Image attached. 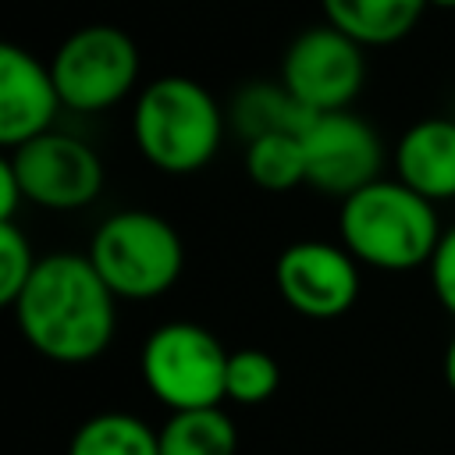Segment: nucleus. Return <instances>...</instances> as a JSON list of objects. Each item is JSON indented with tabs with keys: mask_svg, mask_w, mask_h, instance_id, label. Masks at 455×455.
<instances>
[{
	"mask_svg": "<svg viewBox=\"0 0 455 455\" xmlns=\"http://www.w3.org/2000/svg\"><path fill=\"white\" fill-rule=\"evenodd\" d=\"M11 313L21 338L60 366L100 359L117 331V295L78 252L43 256Z\"/></svg>",
	"mask_w": 455,
	"mask_h": 455,
	"instance_id": "1",
	"label": "nucleus"
},
{
	"mask_svg": "<svg viewBox=\"0 0 455 455\" xmlns=\"http://www.w3.org/2000/svg\"><path fill=\"white\" fill-rule=\"evenodd\" d=\"M224 121L213 92L188 75L153 78L132 107L135 146L164 174L203 171L220 149Z\"/></svg>",
	"mask_w": 455,
	"mask_h": 455,
	"instance_id": "2",
	"label": "nucleus"
},
{
	"mask_svg": "<svg viewBox=\"0 0 455 455\" xmlns=\"http://www.w3.org/2000/svg\"><path fill=\"white\" fill-rule=\"evenodd\" d=\"M338 235L341 245L373 270H416L430 263L444 231L430 199H423L398 178H380L341 199Z\"/></svg>",
	"mask_w": 455,
	"mask_h": 455,
	"instance_id": "3",
	"label": "nucleus"
},
{
	"mask_svg": "<svg viewBox=\"0 0 455 455\" xmlns=\"http://www.w3.org/2000/svg\"><path fill=\"white\" fill-rule=\"evenodd\" d=\"M103 284L128 302H149L171 291L185 270V245L171 220L153 210L110 213L85 252Z\"/></svg>",
	"mask_w": 455,
	"mask_h": 455,
	"instance_id": "4",
	"label": "nucleus"
},
{
	"mask_svg": "<svg viewBox=\"0 0 455 455\" xmlns=\"http://www.w3.org/2000/svg\"><path fill=\"white\" fill-rule=\"evenodd\" d=\"M228 355L231 352L203 323L167 320L146 338L139 370L149 395L171 412L210 409L224 402Z\"/></svg>",
	"mask_w": 455,
	"mask_h": 455,
	"instance_id": "5",
	"label": "nucleus"
},
{
	"mask_svg": "<svg viewBox=\"0 0 455 455\" xmlns=\"http://www.w3.org/2000/svg\"><path fill=\"white\" fill-rule=\"evenodd\" d=\"M50 71L68 110L100 114L135 89L139 46L117 25H82L57 46Z\"/></svg>",
	"mask_w": 455,
	"mask_h": 455,
	"instance_id": "6",
	"label": "nucleus"
},
{
	"mask_svg": "<svg viewBox=\"0 0 455 455\" xmlns=\"http://www.w3.org/2000/svg\"><path fill=\"white\" fill-rule=\"evenodd\" d=\"M281 82L309 114L352 110L366 85V50L327 21L313 25L288 43Z\"/></svg>",
	"mask_w": 455,
	"mask_h": 455,
	"instance_id": "7",
	"label": "nucleus"
},
{
	"mask_svg": "<svg viewBox=\"0 0 455 455\" xmlns=\"http://www.w3.org/2000/svg\"><path fill=\"white\" fill-rule=\"evenodd\" d=\"M25 203L43 210H82L103 192L100 153L64 132H46L7 153Z\"/></svg>",
	"mask_w": 455,
	"mask_h": 455,
	"instance_id": "8",
	"label": "nucleus"
},
{
	"mask_svg": "<svg viewBox=\"0 0 455 455\" xmlns=\"http://www.w3.org/2000/svg\"><path fill=\"white\" fill-rule=\"evenodd\" d=\"M309 185L323 196L348 199L359 188L380 181L384 146L370 121L352 110L316 114L302 132Z\"/></svg>",
	"mask_w": 455,
	"mask_h": 455,
	"instance_id": "9",
	"label": "nucleus"
},
{
	"mask_svg": "<svg viewBox=\"0 0 455 455\" xmlns=\"http://www.w3.org/2000/svg\"><path fill=\"white\" fill-rule=\"evenodd\" d=\"M274 284L284 306L306 320H334L359 299V259L334 242L299 238L281 249Z\"/></svg>",
	"mask_w": 455,
	"mask_h": 455,
	"instance_id": "10",
	"label": "nucleus"
},
{
	"mask_svg": "<svg viewBox=\"0 0 455 455\" xmlns=\"http://www.w3.org/2000/svg\"><path fill=\"white\" fill-rule=\"evenodd\" d=\"M64 100L50 64L21 50L18 43L0 46V142L18 149L46 132L60 114Z\"/></svg>",
	"mask_w": 455,
	"mask_h": 455,
	"instance_id": "11",
	"label": "nucleus"
},
{
	"mask_svg": "<svg viewBox=\"0 0 455 455\" xmlns=\"http://www.w3.org/2000/svg\"><path fill=\"white\" fill-rule=\"evenodd\" d=\"M398 181L430 203L455 199V117H423L395 149Z\"/></svg>",
	"mask_w": 455,
	"mask_h": 455,
	"instance_id": "12",
	"label": "nucleus"
},
{
	"mask_svg": "<svg viewBox=\"0 0 455 455\" xmlns=\"http://www.w3.org/2000/svg\"><path fill=\"white\" fill-rule=\"evenodd\" d=\"M323 21L355 39L363 50L366 46H391L405 39L423 11L430 7L427 0H320Z\"/></svg>",
	"mask_w": 455,
	"mask_h": 455,
	"instance_id": "13",
	"label": "nucleus"
},
{
	"mask_svg": "<svg viewBox=\"0 0 455 455\" xmlns=\"http://www.w3.org/2000/svg\"><path fill=\"white\" fill-rule=\"evenodd\" d=\"M316 114H309L284 82H249L235 92L228 107V124L242 142L263 139V135H302Z\"/></svg>",
	"mask_w": 455,
	"mask_h": 455,
	"instance_id": "14",
	"label": "nucleus"
},
{
	"mask_svg": "<svg viewBox=\"0 0 455 455\" xmlns=\"http://www.w3.org/2000/svg\"><path fill=\"white\" fill-rule=\"evenodd\" d=\"M68 455H160V434L124 409H107L78 423Z\"/></svg>",
	"mask_w": 455,
	"mask_h": 455,
	"instance_id": "15",
	"label": "nucleus"
},
{
	"mask_svg": "<svg viewBox=\"0 0 455 455\" xmlns=\"http://www.w3.org/2000/svg\"><path fill=\"white\" fill-rule=\"evenodd\" d=\"M156 434H160V455H235L238 451V427L220 405L171 412Z\"/></svg>",
	"mask_w": 455,
	"mask_h": 455,
	"instance_id": "16",
	"label": "nucleus"
},
{
	"mask_svg": "<svg viewBox=\"0 0 455 455\" xmlns=\"http://www.w3.org/2000/svg\"><path fill=\"white\" fill-rule=\"evenodd\" d=\"M245 178L263 192H291L309 185L302 135H263L245 142Z\"/></svg>",
	"mask_w": 455,
	"mask_h": 455,
	"instance_id": "17",
	"label": "nucleus"
},
{
	"mask_svg": "<svg viewBox=\"0 0 455 455\" xmlns=\"http://www.w3.org/2000/svg\"><path fill=\"white\" fill-rule=\"evenodd\" d=\"M281 387V366L263 348H235L228 355L224 398L235 405H263Z\"/></svg>",
	"mask_w": 455,
	"mask_h": 455,
	"instance_id": "18",
	"label": "nucleus"
},
{
	"mask_svg": "<svg viewBox=\"0 0 455 455\" xmlns=\"http://www.w3.org/2000/svg\"><path fill=\"white\" fill-rule=\"evenodd\" d=\"M39 259L25 238V231L14 220H0V302L14 306L25 284L32 281Z\"/></svg>",
	"mask_w": 455,
	"mask_h": 455,
	"instance_id": "19",
	"label": "nucleus"
},
{
	"mask_svg": "<svg viewBox=\"0 0 455 455\" xmlns=\"http://www.w3.org/2000/svg\"><path fill=\"white\" fill-rule=\"evenodd\" d=\"M430 270V288H434V299L441 302V309L455 320V228H448L427 263Z\"/></svg>",
	"mask_w": 455,
	"mask_h": 455,
	"instance_id": "20",
	"label": "nucleus"
},
{
	"mask_svg": "<svg viewBox=\"0 0 455 455\" xmlns=\"http://www.w3.org/2000/svg\"><path fill=\"white\" fill-rule=\"evenodd\" d=\"M21 203H25V192H21L14 171H11L7 156H4V160H0V220H14Z\"/></svg>",
	"mask_w": 455,
	"mask_h": 455,
	"instance_id": "21",
	"label": "nucleus"
},
{
	"mask_svg": "<svg viewBox=\"0 0 455 455\" xmlns=\"http://www.w3.org/2000/svg\"><path fill=\"white\" fill-rule=\"evenodd\" d=\"M444 384H448V391L455 395V334H451V341H448V348H444Z\"/></svg>",
	"mask_w": 455,
	"mask_h": 455,
	"instance_id": "22",
	"label": "nucleus"
},
{
	"mask_svg": "<svg viewBox=\"0 0 455 455\" xmlns=\"http://www.w3.org/2000/svg\"><path fill=\"white\" fill-rule=\"evenodd\" d=\"M430 7H444V11H455V0H427Z\"/></svg>",
	"mask_w": 455,
	"mask_h": 455,
	"instance_id": "23",
	"label": "nucleus"
}]
</instances>
